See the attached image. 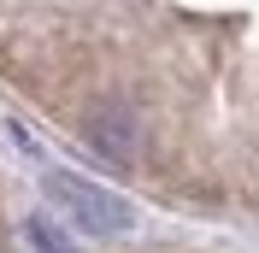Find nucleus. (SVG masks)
Listing matches in <instances>:
<instances>
[{
  "instance_id": "nucleus-1",
  "label": "nucleus",
  "mask_w": 259,
  "mask_h": 253,
  "mask_svg": "<svg viewBox=\"0 0 259 253\" xmlns=\"http://www.w3.org/2000/svg\"><path fill=\"white\" fill-rule=\"evenodd\" d=\"M41 194H48V206L71 224V230H82V236H118V230L136 224V212H130L124 194L100 189V183H89V177H77V171L41 177Z\"/></svg>"
},
{
  "instance_id": "nucleus-2",
  "label": "nucleus",
  "mask_w": 259,
  "mask_h": 253,
  "mask_svg": "<svg viewBox=\"0 0 259 253\" xmlns=\"http://www.w3.org/2000/svg\"><path fill=\"white\" fill-rule=\"evenodd\" d=\"M89 147L95 153H106L112 165H130L136 159V142H142V112L130 106V100H106V106L89 112Z\"/></svg>"
},
{
  "instance_id": "nucleus-3",
  "label": "nucleus",
  "mask_w": 259,
  "mask_h": 253,
  "mask_svg": "<svg viewBox=\"0 0 259 253\" xmlns=\"http://www.w3.org/2000/svg\"><path fill=\"white\" fill-rule=\"evenodd\" d=\"M30 241H35L41 253H77V247H71V236H59L48 218H30Z\"/></svg>"
}]
</instances>
